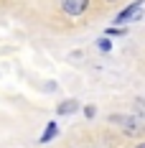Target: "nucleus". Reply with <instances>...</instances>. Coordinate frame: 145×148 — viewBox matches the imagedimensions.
<instances>
[{"label":"nucleus","mask_w":145,"mask_h":148,"mask_svg":"<svg viewBox=\"0 0 145 148\" xmlns=\"http://www.w3.org/2000/svg\"><path fill=\"white\" fill-rule=\"evenodd\" d=\"M110 120H112L115 125H120L127 135H143L145 133V125L140 123V120H135L132 115H127V118H125V115H112Z\"/></svg>","instance_id":"f257e3e1"},{"label":"nucleus","mask_w":145,"mask_h":148,"mask_svg":"<svg viewBox=\"0 0 145 148\" xmlns=\"http://www.w3.org/2000/svg\"><path fill=\"white\" fill-rule=\"evenodd\" d=\"M89 0H61V10L71 18H79L82 13H87Z\"/></svg>","instance_id":"f03ea898"},{"label":"nucleus","mask_w":145,"mask_h":148,"mask_svg":"<svg viewBox=\"0 0 145 148\" xmlns=\"http://www.w3.org/2000/svg\"><path fill=\"white\" fill-rule=\"evenodd\" d=\"M143 3H145V0H135L132 5H127V8H125V10H120V13H117V18H115V23H127V21L140 18V13H138V10L143 8Z\"/></svg>","instance_id":"7ed1b4c3"},{"label":"nucleus","mask_w":145,"mask_h":148,"mask_svg":"<svg viewBox=\"0 0 145 148\" xmlns=\"http://www.w3.org/2000/svg\"><path fill=\"white\" fill-rule=\"evenodd\" d=\"M76 110H79V102H76V100H66V102H61L56 107V115H71Z\"/></svg>","instance_id":"20e7f679"},{"label":"nucleus","mask_w":145,"mask_h":148,"mask_svg":"<svg viewBox=\"0 0 145 148\" xmlns=\"http://www.w3.org/2000/svg\"><path fill=\"white\" fill-rule=\"evenodd\" d=\"M56 130H59L56 123H48V125H46V130H44V135H41V143H48V140L56 135Z\"/></svg>","instance_id":"39448f33"},{"label":"nucleus","mask_w":145,"mask_h":148,"mask_svg":"<svg viewBox=\"0 0 145 148\" xmlns=\"http://www.w3.org/2000/svg\"><path fill=\"white\" fill-rule=\"evenodd\" d=\"M135 112H138L140 118H145V100H143V97L135 100Z\"/></svg>","instance_id":"423d86ee"},{"label":"nucleus","mask_w":145,"mask_h":148,"mask_svg":"<svg viewBox=\"0 0 145 148\" xmlns=\"http://www.w3.org/2000/svg\"><path fill=\"white\" fill-rule=\"evenodd\" d=\"M97 46H99L102 51H110V49H112V44H110V38H107V36H104V38H99V41H97Z\"/></svg>","instance_id":"0eeeda50"},{"label":"nucleus","mask_w":145,"mask_h":148,"mask_svg":"<svg viewBox=\"0 0 145 148\" xmlns=\"http://www.w3.org/2000/svg\"><path fill=\"white\" fill-rule=\"evenodd\" d=\"M104 33H107V36H125L127 31H125V28H107Z\"/></svg>","instance_id":"6e6552de"},{"label":"nucleus","mask_w":145,"mask_h":148,"mask_svg":"<svg viewBox=\"0 0 145 148\" xmlns=\"http://www.w3.org/2000/svg\"><path fill=\"white\" fill-rule=\"evenodd\" d=\"M94 112H97L94 105H87V107H84V115H87V118H94Z\"/></svg>","instance_id":"1a4fd4ad"},{"label":"nucleus","mask_w":145,"mask_h":148,"mask_svg":"<svg viewBox=\"0 0 145 148\" xmlns=\"http://www.w3.org/2000/svg\"><path fill=\"white\" fill-rule=\"evenodd\" d=\"M135 148H145V143H138V146H135Z\"/></svg>","instance_id":"9d476101"},{"label":"nucleus","mask_w":145,"mask_h":148,"mask_svg":"<svg viewBox=\"0 0 145 148\" xmlns=\"http://www.w3.org/2000/svg\"><path fill=\"white\" fill-rule=\"evenodd\" d=\"M107 3H115V0H107Z\"/></svg>","instance_id":"9b49d317"}]
</instances>
